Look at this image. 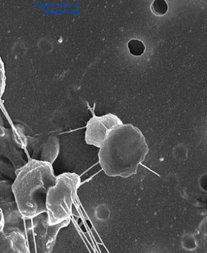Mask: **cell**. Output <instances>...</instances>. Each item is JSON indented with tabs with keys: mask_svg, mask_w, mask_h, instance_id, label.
I'll list each match as a JSON object with an SVG mask.
<instances>
[{
	"mask_svg": "<svg viewBox=\"0 0 207 253\" xmlns=\"http://www.w3.org/2000/svg\"><path fill=\"white\" fill-rule=\"evenodd\" d=\"M56 178L52 164L34 159L15 170L12 189L24 219L32 220L46 212V196Z\"/></svg>",
	"mask_w": 207,
	"mask_h": 253,
	"instance_id": "cell-2",
	"label": "cell"
},
{
	"mask_svg": "<svg viewBox=\"0 0 207 253\" xmlns=\"http://www.w3.org/2000/svg\"><path fill=\"white\" fill-rule=\"evenodd\" d=\"M80 185V178L75 173H64L57 176L56 183L49 188L46 196V209L50 224H58L70 219Z\"/></svg>",
	"mask_w": 207,
	"mask_h": 253,
	"instance_id": "cell-3",
	"label": "cell"
},
{
	"mask_svg": "<svg viewBox=\"0 0 207 253\" xmlns=\"http://www.w3.org/2000/svg\"><path fill=\"white\" fill-rule=\"evenodd\" d=\"M148 151L140 130L131 124H122L109 133L100 148L98 157L108 176L127 178L137 173Z\"/></svg>",
	"mask_w": 207,
	"mask_h": 253,
	"instance_id": "cell-1",
	"label": "cell"
},
{
	"mask_svg": "<svg viewBox=\"0 0 207 253\" xmlns=\"http://www.w3.org/2000/svg\"><path fill=\"white\" fill-rule=\"evenodd\" d=\"M0 209L4 217V231L19 230L23 233L24 218L19 211L12 183L0 179Z\"/></svg>",
	"mask_w": 207,
	"mask_h": 253,
	"instance_id": "cell-4",
	"label": "cell"
},
{
	"mask_svg": "<svg viewBox=\"0 0 207 253\" xmlns=\"http://www.w3.org/2000/svg\"><path fill=\"white\" fill-rule=\"evenodd\" d=\"M59 150H60V145H59L58 138L56 137H52L48 140L47 143L45 145L39 161L53 164L58 157Z\"/></svg>",
	"mask_w": 207,
	"mask_h": 253,
	"instance_id": "cell-8",
	"label": "cell"
},
{
	"mask_svg": "<svg viewBox=\"0 0 207 253\" xmlns=\"http://www.w3.org/2000/svg\"><path fill=\"white\" fill-rule=\"evenodd\" d=\"M122 124V121L114 114H108L102 117L93 116L86 126V143L100 148L109 133Z\"/></svg>",
	"mask_w": 207,
	"mask_h": 253,
	"instance_id": "cell-5",
	"label": "cell"
},
{
	"mask_svg": "<svg viewBox=\"0 0 207 253\" xmlns=\"http://www.w3.org/2000/svg\"><path fill=\"white\" fill-rule=\"evenodd\" d=\"M4 217H3V213L0 209V231H2L4 230Z\"/></svg>",
	"mask_w": 207,
	"mask_h": 253,
	"instance_id": "cell-10",
	"label": "cell"
},
{
	"mask_svg": "<svg viewBox=\"0 0 207 253\" xmlns=\"http://www.w3.org/2000/svg\"><path fill=\"white\" fill-rule=\"evenodd\" d=\"M0 253H29L24 233L19 230L0 231Z\"/></svg>",
	"mask_w": 207,
	"mask_h": 253,
	"instance_id": "cell-7",
	"label": "cell"
},
{
	"mask_svg": "<svg viewBox=\"0 0 207 253\" xmlns=\"http://www.w3.org/2000/svg\"><path fill=\"white\" fill-rule=\"evenodd\" d=\"M31 229L36 237L40 241L44 253H51L56 242L58 233L70 223V219L65 220L58 224L48 223L47 213L44 212L34 218Z\"/></svg>",
	"mask_w": 207,
	"mask_h": 253,
	"instance_id": "cell-6",
	"label": "cell"
},
{
	"mask_svg": "<svg viewBox=\"0 0 207 253\" xmlns=\"http://www.w3.org/2000/svg\"><path fill=\"white\" fill-rule=\"evenodd\" d=\"M6 70H5L4 64L2 59L0 57V98L3 96L6 88Z\"/></svg>",
	"mask_w": 207,
	"mask_h": 253,
	"instance_id": "cell-9",
	"label": "cell"
}]
</instances>
